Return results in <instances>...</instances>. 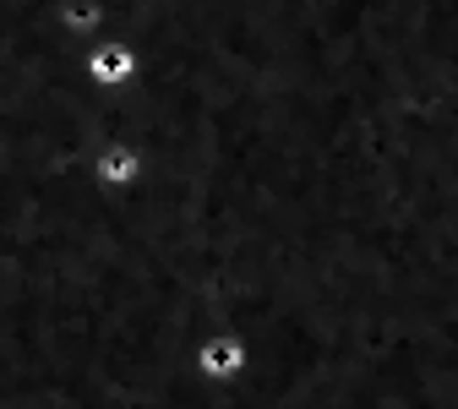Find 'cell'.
Listing matches in <instances>:
<instances>
[{
    "label": "cell",
    "mask_w": 458,
    "mask_h": 409,
    "mask_svg": "<svg viewBox=\"0 0 458 409\" xmlns=\"http://www.w3.org/2000/svg\"><path fill=\"white\" fill-rule=\"evenodd\" d=\"M246 361H251V344H246V333H202L197 338V377L202 382H213V388H235L241 382V371H246Z\"/></svg>",
    "instance_id": "6da1fadb"
},
{
    "label": "cell",
    "mask_w": 458,
    "mask_h": 409,
    "mask_svg": "<svg viewBox=\"0 0 458 409\" xmlns=\"http://www.w3.org/2000/svg\"><path fill=\"white\" fill-rule=\"evenodd\" d=\"M93 175H98V186L126 192V186H137L142 175H148V164H142V153H131V148H104L98 164H93Z\"/></svg>",
    "instance_id": "7a4b0ae2"
},
{
    "label": "cell",
    "mask_w": 458,
    "mask_h": 409,
    "mask_svg": "<svg viewBox=\"0 0 458 409\" xmlns=\"http://www.w3.org/2000/svg\"><path fill=\"white\" fill-rule=\"evenodd\" d=\"M88 72H93V82H109V88H121V82H131V77H137V66H131V49H121V44L98 49L93 61H88Z\"/></svg>",
    "instance_id": "3957f363"
}]
</instances>
